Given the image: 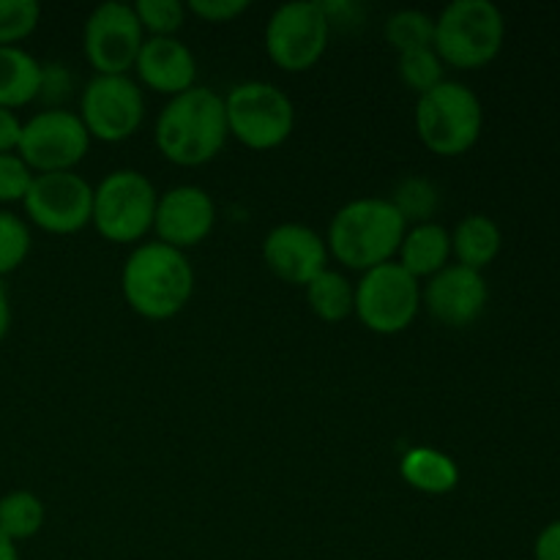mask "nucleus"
Wrapping results in <instances>:
<instances>
[{
	"instance_id": "nucleus-21",
	"label": "nucleus",
	"mask_w": 560,
	"mask_h": 560,
	"mask_svg": "<svg viewBox=\"0 0 560 560\" xmlns=\"http://www.w3.org/2000/svg\"><path fill=\"white\" fill-rule=\"evenodd\" d=\"M501 244V228L485 213H470V217L459 219L452 233V252L457 255V262L474 268V271H485L498 257Z\"/></svg>"
},
{
	"instance_id": "nucleus-31",
	"label": "nucleus",
	"mask_w": 560,
	"mask_h": 560,
	"mask_svg": "<svg viewBox=\"0 0 560 560\" xmlns=\"http://www.w3.org/2000/svg\"><path fill=\"white\" fill-rule=\"evenodd\" d=\"M246 9H249V0H189V5H186V11L206 22L238 20Z\"/></svg>"
},
{
	"instance_id": "nucleus-1",
	"label": "nucleus",
	"mask_w": 560,
	"mask_h": 560,
	"mask_svg": "<svg viewBox=\"0 0 560 560\" xmlns=\"http://www.w3.org/2000/svg\"><path fill=\"white\" fill-rule=\"evenodd\" d=\"M156 148L180 167H197L217 156L230 137L224 96L195 85L170 96L156 118Z\"/></svg>"
},
{
	"instance_id": "nucleus-24",
	"label": "nucleus",
	"mask_w": 560,
	"mask_h": 560,
	"mask_svg": "<svg viewBox=\"0 0 560 560\" xmlns=\"http://www.w3.org/2000/svg\"><path fill=\"white\" fill-rule=\"evenodd\" d=\"M386 38L397 52L432 47V38H435V20L421 9L394 11L386 22Z\"/></svg>"
},
{
	"instance_id": "nucleus-6",
	"label": "nucleus",
	"mask_w": 560,
	"mask_h": 560,
	"mask_svg": "<svg viewBox=\"0 0 560 560\" xmlns=\"http://www.w3.org/2000/svg\"><path fill=\"white\" fill-rule=\"evenodd\" d=\"M156 189L140 170H113L93 186L91 224L113 244H135L153 230Z\"/></svg>"
},
{
	"instance_id": "nucleus-14",
	"label": "nucleus",
	"mask_w": 560,
	"mask_h": 560,
	"mask_svg": "<svg viewBox=\"0 0 560 560\" xmlns=\"http://www.w3.org/2000/svg\"><path fill=\"white\" fill-rule=\"evenodd\" d=\"M487 299H490V290H487L485 273L459 266V262L454 266L448 262L421 288V306H427V312L438 323L452 328H465L479 320Z\"/></svg>"
},
{
	"instance_id": "nucleus-13",
	"label": "nucleus",
	"mask_w": 560,
	"mask_h": 560,
	"mask_svg": "<svg viewBox=\"0 0 560 560\" xmlns=\"http://www.w3.org/2000/svg\"><path fill=\"white\" fill-rule=\"evenodd\" d=\"M22 206L33 224L47 233L69 235L91 224L93 186L74 170L36 173Z\"/></svg>"
},
{
	"instance_id": "nucleus-33",
	"label": "nucleus",
	"mask_w": 560,
	"mask_h": 560,
	"mask_svg": "<svg viewBox=\"0 0 560 560\" xmlns=\"http://www.w3.org/2000/svg\"><path fill=\"white\" fill-rule=\"evenodd\" d=\"M22 137V120L14 109L0 107V153H16Z\"/></svg>"
},
{
	"instance_id": "nucleus-36",
	"label": "nucleus",
	"mask_w": 560,
	"mask_h": 560,
	"mask_svg": "<svg viewBox=\"0 0 560 560\" xmlns=\"http://www.w3.org/2000/svg\"><path fill=\"white\" fill-rule=\"evenodd\" d=\"M0 560H20L16 545L5 534H0Z\"/></svg>"
},
{
	"instance_id": "nucleus-7",
	"label": "nucleus",
	"mask_w": 560,
	"mask_h": 560,
	"mask_svg": "<svg viewBox=\"0 0 560 560\" xmlns=\"http://www.w3.org/2000/svg\"><path fill=\"white\" fill-rule=\"evenodd\" d=\"M230 135L246 148L271 151L282 145L295 126V107L288 93L266 80L238 82L224 96Z\"/></svg>"
},
{
	"instance_id": "nucleus-3",
	"label": "nucleus",
	"mask_w": 560,
	"mask_h": 560,
	"mask_svg": "<svg viewBox=\"0 0 560 560\" xmlns=\"http://www.w3.org/2000/svg\"><path fill=\"white\" fill-rule=\"evenodd\" d=\"M408 222L388 197H355L334 213L326 246L353 271L383 266L399 252Z\"/></svg>"
},
{
	"instance_id": "nucleus-30",
	"label": "nucleus",
	"mask_w": 560,
	"mask_h": 560,
	"mask_svg": "<svg viewBox=\"0 0 560 560\" xmlns=\"http://www.w3.org/2000/svg\"><path fill=\"white\" fill-rule=\"evenodd\" d=\"M33 170L20 153H0V202H22L33 184Z\"/></svg>"
},
{
	"instance_id": "nucleus-2",
	"label": "nucleus",
	"mask_w": 560,
	"mask_h": 560,
	"mask_svg": "<svg viewBox=\"0 0 560 560\" xmlns=\"http://www.w3.org/2000/svg\"><path fill=\"white\" fill-rule=\"evenodd\" d=\"M120 288L137 315L170 320L195 293V268L189 257L162 241H145L124 262Z\"/></svg>"
},
{
	"instance_id": "nucleus-12",
	"label": "nucleus",
	"mask_w": 560,
	"mask_h": 560,
	"mask_svg": "<svg viewBox=\"0 0 560 560\" xmlns=\"http://www.w3.org/2000/svg\"><path fill=\"white\" fill-rule=\"evenodd\" d=\"M142 42H145V31L137 20L135 5L120 3V0L98 3L82 27L85 58L91 60L96 74H126L135 69Z\"/></svg>"
},
{
	"instance_id": "nucleus-25",
	"label": "nucleus",
	"mask_w": 560,
	"mask_h": 560,
	"mask_svg": "<svg viewBox=\"0 0 560 560\" xmlns=\"http://www.w3.org/2000/svg\"><path fill=\"white\" fill-rule=\"evenodd\" d=\"M399 77L410 91L421 93L432 91L443 82V60L435 52V47H419L399 52Z\"/></svg>"
},
{
	"instance_id": "nucleus-8",
	"label": "nucleus",
	"mask_w": 560,
	"mask_h": 560,
	"mask_svg": "<svg viewBox=\"0 0 560 560\" xmlns=\"http://www.w3.org/2000/svg\"><path fill=\"white\" fill-rule=\"evenodd\" d=\"M421 310V284L397 260L370 268L355 284V315L370 331L399 334Z\"/></svg>"
},
{
	"instance_id": "nucleus-19",
	"label": "nucleus",
	"mask_w": 560,
	"mask_h": 560,
	"mask_svg": "<svg viewBox=\"0 0 560 560\" xmlns=\"http://www.w3.org/2000/svg\"><path fill=\"white\" fill-rule=\"evenodd\" d=\"M399 474L413 490L427 495H446L459 485V468L448 454L430 446H416L399 463Z\"/></svg>"
},
{
	"instance_id": "nucleus-20",
	"label": "nucleus",
	"mask_w": 560,
	"mask_h": 560,
	"mask_svg": "<svg viewBox=\"0 0 560 560\" xmlns=\"http://www.w3.org/2000/svg\"><path fill=\"white\" fill-rule=\"evenodd\" d=\"M42 93V63L22 47H0V107L16 109Z\"/></svg>"
},
{
	"instance_id": "nucleus-9",
	"label": "nucleus",
	"mask_w": 560,
	"mask_h": 560,
	"mask_svg": "<svg viewBox=\"0 0 560 560\" xmlns=\"http://www.w3.org/2000/svg\"><path fill=\"white\" fill-rule=\"evenodd\" d=\"M328 33L331 22L320 0H290L268 16V58L284 71L312 69L326 52Z\"/></svg>"
},
{
	"instance_id": "nucleus-15",
	"label": "nucleus",
	"mask_w": 560,
	"mask_h": 560,
	"mask_svg": "<svg viewBox=\"0 0 560 560\" xmlns=\"http://www.w3.org/2000/svg\"><path fill=\"white\" fill-rule=\"evenodd\" d=\"M213 224H217V206L202 186L180 184L159 195L153 230L162 244L184 252L206 241Z\"/></svg>"
},
{
	"instance_id": "nucleus-22",
	"label": "nucleus",
	"mask_w": 560,
	"mask_h": 560,
	"mask_svg": "<svg viewBox=\"0 0 560 560\" xmlns=\"http://www.w3.org/2000/svg\"><path fill=\"white\" fill-rule=\"evenodd\" d=\"M306 301L320 320L339 323L355 312V284L342 271L326 268L306 284Z\"/></svg>"
},
{
	"instance_id": "nucleus-35",
	"label": "nucleus",
	"mask_w": 560,
	"mask_h": 560,
	"mask_svg": "<svg viewBox=\"0 0 560 560\" xmlns=\"http://www.w3.org/2000/svg\"><path fill=\"white\" fill-rule=\"evenodd\" d=\"M9 328H11V301H9V293H5L3 282H0V342L5 339Z\"/></svg>"
},
{
	"instance_id": "nucleus-26",
	"label": "nucleus",
	"mask_w": 560,
	"mask_h": 560,
	"mask_svg": "<svg viewBox=\"0 0 560 560\" xmlns=\"http://www.w3.org/2000/svg\"><path fill=\"white\" fill-rule=\"evenodd\" d=\"M394 208L402 213L405 222H432V213L438 208V189L424 178H405L399 180L392 197Z\"/></svg>"
},
{
	"instance_id": "nucleus-5",
	"label": "nucleus",
	"mask_w": 560,
	"mask_h": 560,
	"mask_svg": "<svg viewBox=\"0 0 560 560\" xmlns=\"http://www.w3.org/2000/svg\"><path fill=\"white\" fill-rule=\"evenodd\" d=\"M485 126L481 98L468 85L443 80L416 102V131L438 156H459L479 142Z\"/></svg>"
},
{
	"instance_id": "nucleus-4",
	"label": "nucleus",
	"mask_w": 560,
	"mask_h": 560,
	"mask_svg": "<svg viewBox=\"0 0 560 560\" xmlns=\"http://www.w3.org/2000/svg\"><path fill=\"white\" fill-rule=\"evenodd\" d=\"M506 22L492 0H452L435 16L432 47L443 63L457 69H481L503 47Z\"/></svg>"
},
{
	"instance_id": "nucleus-29",
	"label": "nucleus",
	"mask_w": 560,
	"mask_h": 560,
	"mask_svg": "<svg viewBox=\"0 0 560 560\" xmlns=\"http://www.w3.org/2000/svg\"><path fill=\"white\" fill-rule=\"evenodd\" d=\"M135 14L151 36H175L186 20V5L180 0H137Z\"/></svg>"
},
{
	"instance_id": "nucleus-10",
	"label": "nucleus",
	"mask_w": 560,
	"mask_h": 560,
	"mask_svg": "<svg viewBox=\"0 0 560 560\" xmlns=\"http://www.w3.org/2000/svg\"><path fill=\"white\" fill-rule=\"evenodd\" d=\"M91 148V135L82 124L80 113L63 107H47L31 115L22 124L20 153L33 173H58L74 170Z\"/></svg>"
},
{
	"instance_id": "nucleus-18",
	"label": "nucleus",
	"mask_w": 560,
	"mask_h": 560,
	"mask_svg": "<svg viewBox=\"0 0 560 560\" xmlns=\"http://www.w3.org/2000/svg\"><path fill=\"white\" fill-rule=\"evenodd\" d=\"M399 266L410 277H435L438 271L448 266L452 257V233L438 222H421L405 230V238L399 244Z\"/></svg>"
},
{
	"instance_id": "nucleus-32",
	"label": "nucleus",
	"mask_w": 560,
	"mask_h": 560,
	"mask_svg": "<svg viewBox=\"0 0 560 560\" xmlns=\"http://www.w3.org/2000/svg\"><path fill=\"white\" fill-rule=\"evenodd\" d=\"M71 93V71L63 63H42V93L47 102H60Z\"/></svg>"
},
{
	"instance_id": "nucleus-23",
	"label": "nucleus",
	"mask_w": 560,
	"mask_h": 560,
	"mask_svg": "<svg viewBox=\"0 0 560 560\" xmlns=\"http://www.w3.org/2000/svg\"><path fill=\"white\" fill-rule=\"evenodd\" d=\"M44 525V503L31 490L5 492L0 498V534L11 541H25L42 530Z\"/></svg>"
},
{
	"instance_id": "nucleus-16",
	"label": "nucleus",
	"mask_w": 560,
	"mask_h": 560,
	"mask_svg": "<svg viewBox=\"0 0 560 560\" xmlns=\"http://www.w3.org/2000/svg\"><path fill=\"white\" fill-rule=\"evenodd\" d=\"M262 260L273 277L306 288L317 273L328 268V246L317 230L301 222H282L268 230L262 238Z\"/></svg>"
},
{
	"instance_id": "nucleus-11",
	"label": "nucleus",
	"mask_w": 560,
	"mask_h": 560,
	"mask_svg": "<svg viewBox=\"0 0 560 560\" xmlns=\"http://www.w3.org/2000/svg\"><path fill=\"white\" fill-rule=\"evenodd\" d=\"M145 115V96L129 74H96L82 88L80 118L88 135L120 142L135 135Z\"/></svg>"
},
{
	"instance_id": "nucleus-28",
	"label": "nucleus",
	"mask_w": 560,
	"mask_h": 560,
	"mask_svg": "<svg viewBox=\"0 0 560 560\" xmlns=\"http://www.w3.org/2000/svg\"><path fill=\"white\" fill-rule=\"evenodd\" d=\"M31 252V230L25 219L0 211V277L16 271Z\"/></svg>"
},
{
	"instance_id": "nucleus-27",
	"label": "nucleus",
	"mask_w": 560,
	"mask_h": 560,
	"mask_svg": "<svg viewBox=\"0 0 560 560\" xmlns=\"http://www.w3.org/2000/svg\"><path fill=\"white\" fill-rule=\"evenodd\" d=\"M38 20L42 5L36 0H0V47H16L36 31Z\"/></svg>"
},
{
	"instance_id": "nucleus-34",
	"label": "nucleus",
	"mask_w": 560,
	"mask_h": 560,
	"mask_svg": "<svg viewBox=\"0 0 560 560\" xmlns=\"http://www.w3.org/2000/svg\"><path fill=\"white\" fill-rule=\"evenodd\" d=\"M536 560H560V520L545 525L534 545Z\"/></svg>"
},
{
	"instance_id": "nucleus-17",
	"label": "nucleus",
	"mask_w": 560,
	"mask_h": 560,
	"mask_svg": "<svg viewBox=\"0 0 560 560\" xmlns=\"http://www.w3.org/2000/svg\"><path fill=\"white\" fill-rule=\"evenodd\" d=\"M142 85L156 93L178 96L195 88L197 58L178 36H148L135 60Z\"/></svg>"
}]
</instances>
